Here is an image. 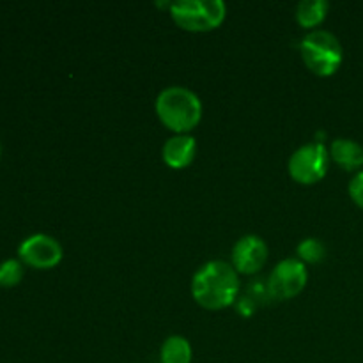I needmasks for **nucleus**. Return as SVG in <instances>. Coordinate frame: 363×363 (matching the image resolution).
Returning <instances> with one entry per match:
<instances>
[{
    "label": "nucleus",
    "mask_w": 363,
    "mask_h": 363,
    "mask_svg": "<svg viewBox=\"0 0 363 363\" xmlns=\"http://www.w3.org/2000/svg\"><path fill=\"white\" fill-rule=\"evenodd\" d=\"M240 275L225 261H209L191 279V296L208 311H222L238 301Z\"/></svg>",
    "instance_id": "nucleus-1"
},
{
    "label": "nucleus",
    "mask_w": 363,
    "mask_h": 363,
    "mask_svg": "<svg viewBox=\"0 0 363 363\" xmlns=\"http://www.w3.org/2000/svg\"><path fill=\"white\" fill-rule=\"evenodd\" d=\"M156 116L176 135H190L202 119V101L194 91L181 85L163 89L155 103Z\"/></svg>",
    "instance_id": "nucleus-2"
},
{
    "label": "nucleus",
    "mask_w": 363,
    "mask_h": 363,
    "mask_svg": "<svg viewBox=\"0 0 363 363\" xmlns=\"http://www.w3.org/2000/svg\"><path fill=\"white\" fill-rule=\"evenodd\" d=\"M305 66L318 77H332L344 60V50L339 38L328 30H311L300 43Z\"/></svg>",
    "instance_id": "nucleus-3"
},
{
    "label": "nucleus",
    "mask_w": 363,
    "mask_h": 363,
    "mask_svg": "<svg viewBox=\"0 0 363 363\" xmlns=\"http://www.w3.org/2000/svg\"><path fill=\"white\" fill-rule=\"evenodd\" d=\"M169 11L177 27L188 32L215 30L227 16L222 0H177L170 4Z\"/></svg>",
    "instance_id": "nucleus-4"
},
{
    "label": "nucleus",
    "mask_w": 363,
    "mask_h": 363,
    "mask_svg": "<svg viewBox=\"0 0 363 363\" xmlns=\"http://www.w3.org/2000/svg\"><path fill=\"white\" fill-rule=\"evenodd\" d=\"M289 176L296 183L311 186L326 176L330 167V151L323 142L301 145L289 158Z\"/></svg>",
    "instance_id": "nucleus-5"
},
{
    "label": "nucleus",
    "mask_w": 363,
    "mask_h": 363,
    "mask_svg": "<svg viewBox=\"0 0 363 363\" xmlns=\"http://www.w3.org/2000/svg\"><path fill=\"white\" fill-rule=\"evenodd\" d=\"M307 282V264L298 257L284 259L269 273L268 294L275 300H291L305 289Z\"/></svg>",
    "instance_id": "nucleus-6"
},
{
    "label": "nucleus",
    "mask_w": 363,
    "mask_h": 363,
    "mask_svg": "<svg viewBox=\"0 0 363 363\" xmlns=\"http://www.w3.org/2000/svg\"><path fill=\"white\" fill-rule=\"evenodd\" d=\"M62 247L59 241L48 234H34L21 241L18 247V255L25 264L35 269L55 268L62 261Z\"/></svg>",
    "instance_id": "nucleus-7"
},
{
    "label": "nucleus",
    "mask_w": 363,
    "mask_h": 363,
    "mask_svg": "<svg viewBox=\"0 0 363 363\" xmlns=\"http://www.w3.org/2000/svg\"><path fill=\"white\" fill-rule=\"evenodd\" d=\"M268 254V245L261 236L247 234L234 243L230 264L236 269L238 275H255L264 268Z\"/></svg>",
    "instance_id": "nucleus-8"
},
{
    "label": "nucleus",
    "mask_w": 363,
    "mask_h": 363,
    "mask_svg": "<svg viewBox=\"0 0 363 363\" xmlns=\"http://www.w3.org/2000/svg\"><path fill=\"white\" fill-rule=\"evenodd\" d=\"M197 156V142L191 135H174L163 144L162 158L170 169H186Z\"/></svg>",
    "instance_id": "nucleus-9"
},
{
    "label": "nucleus",
    "mask_w": 363,
    "mask_h": 363,
    "mask_svg": "<svg viewBox=\"0 0 363 363\" xmlns=\"http://www.w3.org/2000/svg\"><path fill=\"white\" fill-rule=\"evenodd\" d=\"M330 160L344 170H358L363 167V147L353 138H337L330 145Z\"/></svg>",
    "instance_id": "nucleus-10"
},
{
    "label": "nucleus",
    "mask_w": 363,
    "mask_h": 363,
    "mask_svg": "<svg viewBox=\"0 0 363 363\" xmlns=\"http://www.w3.org/2000/svg\"><path fill=\"white\" fill-rule=\"evenodd\" d=\"M191 344L183 335H170L160 350V363H191Z\"/></svg>",
    "instance_id": "nucleus-11"
},
{
    "label": "nucleus",
    "mask_w": 363,
    "mask_h": 363,
    "mask_svg": "<svg viewBox=\"0 0 363 363\" xmlns=\"http://www.w3.org/2000/svg\"><path fill=\"white\" fill-rule=\"evenodd\" d=\"M330 4L326 0H303L296 7V21L303 28L319 27L326 20Z\"/></svg>",
    "instance_id": "nucleus-12"
},
{
    "label": "nucleus",
    "mask_w": 363,
    "mask_h": 363,
    "mask_svg": "<svg viewBox=\"0 0 363 363\" xmlns=\"http://www.w3.org/2000/svg\"><path fill=\"white\" fill-rule=\"evenodd\" d=\"M296 254L298 259L305 264H315V262H321L325 259L326 247L318 238H307L296 247Z\"/></svg>",
    "instance_id": "nucleus-13"
},
{
    "label": "nucleus",
    "mask_w": 363,
    "mask_h": 363,
    "mask_svg": "<svg viewBox=\"0 0 363 363\" xmlns=\"http://www.w3.org/2000/svg\"><path fill=\"white\" fill-rule=\"evenodd\" d=\"M23 279V266L18 259H7L0 264V286L14 287Z\"/></svg>",
    "instance_id": "nucleus-14"
},
{
    "label": "nucleus",
    "mask_w": 363,
    "mask_h": 363,
    "mask_svg": "<svg viewBox=\"0 0 363 363\" xmlns=\"http://www.w3.org/2000/svg\"><path fill=\"white\" fill-rule=\"evenodd\" d=\"M347 191H350V197L358 208L363 209V170H358L353 176V179L350 181V186H347Z\"/></svg>",
    "instance_id": "nucleus-15"
},
{
    "label": "nucleus",
    "mask_w": 363,
    "mask_h": 363,
    "mask_svg": "<svg viewBox=\"0 0 363 363\" xmlns=\"http://www.w3.org/2000/svg\"><path fill=\"white\" fill-rule=\"evenodd\" d=\"M255 312V303L250 300V298H243L240 300L238 303V314H245V315H250Z\"/></svg>",
    "instance_id": "nucleus-16"
}]
</instances>
